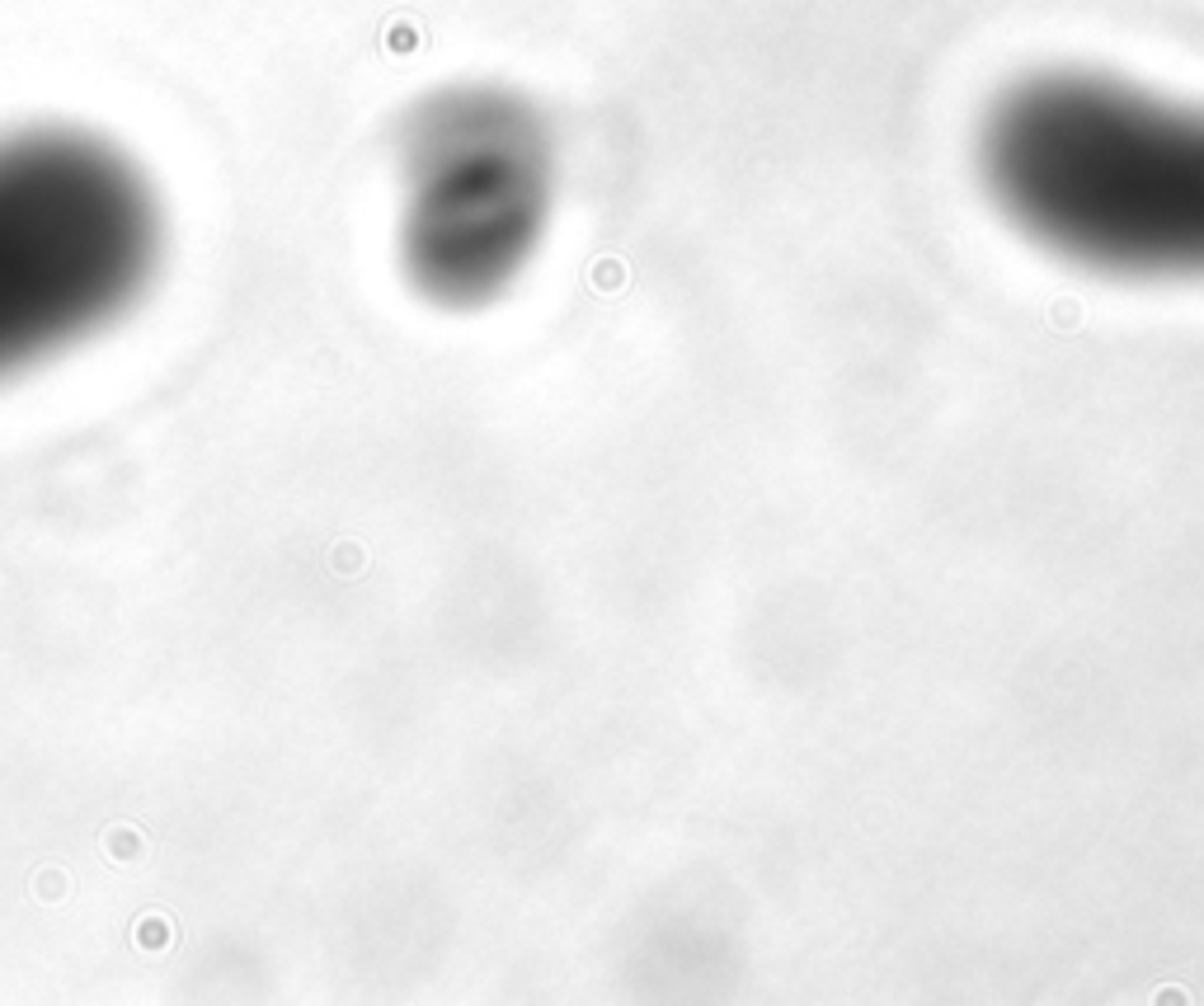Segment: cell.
Instances as JSON below:
<instances>
[{
    "label": "cell",
    "instance_id": "2",
    "mask_svg": "<svg viewBox=\"0 0 1204 1006\" xmlns=\"http://www.w3.org/2000/svg\"><path fill=\"white\" fill-rule=\"evenodd\" d=\"M160 249V198L127 150L62 123L0 137V381L114 325Z\"/></svg>",
    "mask_w": 1204,
    "mask_h": 1006
},
{
    "label": "cell",
    "instance_id": "1",
    "mask_svg": "<svg viewBox=\"0 0 1204 1006\" xmlns=\"http://www.w3.org/2000/svg\"><path fill=\"white\" fill-rule=\"evenodd\" d=\"M979 184L1030 245L1110 278H1204V104L1049 66L979 123Z\"/></svg>",
    "mask_w": 1204,
    "mask_h": 1006
},
{
    "label": "cell",
    "instance_id": "3",
    "mask_svg": "<svg viewBox=\"0 0 1204 1006\" xmlns=\"http://www.w3.org/2000/svg\"><path fill=\"white\" fill-rule=\"evenodd\" d=\"M555 133L513 85L461 80L400 127V268L438 306L494 301L546 240Z\"/></svg>",
    "mask_w": 1204,
    "mask_h": 1006
}]
</instances>
